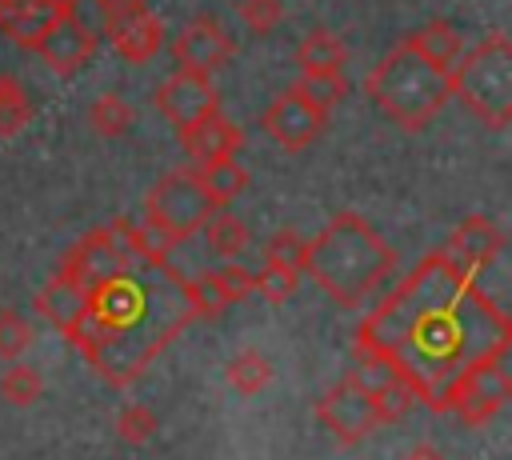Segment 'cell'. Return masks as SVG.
<instances>
[{"instance_id": "5", "label": "cell", "mask_w": 512, "mask_h": 460, "mask_svg": "<svg viewBox=\"0 0 512 460\" xmlns=\"http://www.w3.org/2000/svg\"><path fill=\"white\" fill-rule=\"evenodd\" d=\"M452 96L492 132L512 124V44L504 32H488L480 44L464 48L448 72Z\"/></svg>"}, {"instance_id": "23", "label": "cell", "mask_w": 512, "mask_h": 460, "mask_svg": "<svg viewBox=\"0 0 512 460\" xmlns=\"http://www.w3.org/2000/svg\"><path fill=\"white\" fill-rule=\"evenodd\" d=\"M224 380H228L236 392L256 396V392H264V388L272 384V360H268L264 352H256V348H240V352L224 364Z\"/></svg>"}, {"instance_id": "19", "label": "cell", "mask_w": 512, "mask_h": 460, "mask_svg": "<svg viewBox=\"0 0 512 460\" xmlns=\"http://www.w3.org/2000/svg\"><path fill=\"white\" fill-rule=\"evenodd\" d=\"M84 308H88V292H84L80 284H72L68 276H60V272L36 292V312H40L52 328H60V332H64Z\"/></svg>"}, {"instance_id": "18", "label": "cell", "mask_w": 512, "mask_h": 460, "mask_svg": "<svg viewBox=\"0 0 512 460\" xmlns=\"http://www.w3.org/2000/svg\"><path fill=\"white\" fill-rule=\"evenodd\" d=\"M404 48H412L416 56H424L428 64H436L440 72H452L456 68V60L464 56V36H460V28L456 24H448V20H428L424 28H416L408 40H400Z\"/></svg>"}, {"instance_id": "14", "label": "cell", "mask_w": 512, "mask_h": 460, "mask_svg": "<svg viewBox=\"0 0 512 460\" xmlns=\"http://www.w3.org/2000/svg\"><path fill=\"white\" fill-rule=\"evenodd\" d=\"M232 52H236V44H232V36L220 28L216 16H192V20L180 28V36L172 40L176 64H180V68H196V72H216V68H224V64L232 60Z\"/></svg>"}, {"instance_id": "34", "label": "cell", "mask_w": 512, "mask_h": 460, "mask_svg": "<svg viewBox=\"0 0 512 460\" xmlns=\"http://www.w3.org/2000/svg\"><path fill=\"white\" fill-rule=\"evenodd\" d=\"M404 460H444V452H440L436 444H428V440H420V444H412V448L404 452Z\"/></svg>"}, {"instance_id": "3", "label": "cell", "mask_w": 512, "mask_h": 460, "mask_svg": "<svg viewBox=\"0 0 512 460\" xmlns=\"http://www.w3.org/2000/svg\"><path fill=\"white\" fill-rule=\"evenodd\" d=\"M396 268V248L356 212L332 216L304 248V272L340 304L360 308Z\"/></svg>"}, {"instance_id": "33", "label": "cell", "mask_w": 512, "mask_h": 460, "mask_svg": "<svg viewBox=\"0 0 512 460\" xmlns=\"http://www.w3.org/2000/svg\"><path fill=\"white\" fill-rule=\"evenodd\" d=\"M212 276H216V284H220V292H224V300H228V304H236V300H244V296H252V292H256V276H252L248 268H240V264L212 268Z\"/></svg>"}, {"instance_id": "13", "label": "cell", "mask_w": 512, "mask_h": 460, "mask_svg": "<svg viewBox=\"0 0 512 460\" xmlns=\"http://www.w3.org/2000/svg\"><path fill=\"white\" fill-rule=\"evenodd\" d=\"M32 52L56 72V76H76L92 56H96V32H88L76 16H68V12H60L44 32H40V40L32 44Z\"/></svg>"}, {"instance_id": "16", "label": "cell", "mask_w": 512, "mask_h": 460, "mask_svg": "<svg viewBox=\"0 0 512 460\" xmlns=\"http://www.w3.org/2000/svg\"><path fill=\"white\" fill-rule=\"evenodd\" d=\"M176 136H180V148H184L188 164H208V160H220V156H236L240 144H244L240 124H232L220 108H212L208 116L176 128Z\"/></svg>"}, {"instance_id": "8", "label": "cell", "mask_w": 512, "mask_h": 460, "mask_svg": "<svg viewBox=\"0 0 512 460\" xmlns=\"http://www.w3.org/2000/svg\"><path fill=\"white\" fill-rule=\"evenodd\" d=\"M508 396H512L508 356H492V360H484L480 368H472V372L456 384V392H452V400H448V412H456L460 424L480 428V424H488V420L508 404Z\"/></svg>"}, {"instance_id": "20", "label": "cell", "mask_w": 512, "mask_h": 460, "mask_svg": "<svg viewBox=\"0 0 512 460\" xmlns=\"http://www.w3.org/2000/svg\"><path fill=\"white\" fill-rule=\"evenodd\" d=\"M192 168H196V180H200L204 196L212 200V208H228L248 188V172H244V164L236 156H220V160L192 164Z\"/></svg>"}, {"instance_id": "27", "label": "cell", "mask_w": 512, "mask_h": 460, "mask_svg": "<svg viewBox=\"0 0 512 460\" xmlns=\"http://www.w3.org/2000/svg\"><path fill=\"white\" fill-rule=\"evenodd\" d=\"M40 392H44V380H40V372H36L32 364L12 360V364L4 368V376H0V396H4L8 404H16V408L36 404Z\"/></svg>"}, {"instance_id": "25", "label": "cell", "mask_w": 512, "mask_h": 460, "mask_svg": "<svg viewBox=\"0 0 512 460\" xmlns=\"http://www.w3.org/2000/svg\"><path fill=\"white\" fill-rule=\"evenodd\" d=\"M132 120H136V112H132V104H128L120 92H104V96H96V104L88 108V128H92L96 136H104V140L124 136V132L132 128Z\"/></svg>"}, {"instance_id": "1", "label": "cell", "mask_w": 512, "mask_h": 460, "mask_svg": "<svg viewBox=\"0 0 512 460\" xmlns=\"http://www.w3.org/2000/svg\"><path fill=\"white\" fill-rule=\"evenodd\" d=\"M352 340L372 348L420 404L448 412L472 368L512 352V320L448 252H428L356 324Z\"/></svg>"}, {"instance_id": "21", "label": "cell", "mask_w": 512, "mask_h": 460, "mask_svg": "<svg viewBox=\"0 0 512 460\" xmlns=\"http://www.w3.org/2000/svg\"><path fill=\"white\" fill-rule=\"evenodd\" d=\"M344 64H348V48L332 28H312L296 44V68L300 72H344Z\"/></svg>"}, {"instance_id": "4", "label": "cell", "mask_w": 512, "mask_h": 460, "mask_svg": "<svg viewBox=\"0 0 512 460\" xmlns=\"http://www.w3.org/2000/svg\"><path fill=\"white\" fill-rule=\"evenodd\" d=\"M364 92L368 100L404 132H420L428 128L440 108L452 100V80L448 72H440L436 64H428L424 56H416L412 48L396 44L368 76H364Z\"/></svg>"}, {"instance_id": "17", "label": "cell", "mask_w": 512, "mask_h": 460, "mask_svg": "<svg viewBox=\"0 0 512 460\" xmlns=\"http://www.w3.org/2000/svg\"><path fill=\"white\" fill-rule=\"evenodd\" d=\"M56 16H60V8L52 0H0V32L12 44L28 48V52H32V44L40 40V32Z\"/></svg>"}, {"instance_id": "15", "label": "cell", "mask_w": 512, "mask_h": 460, "mask_svg": "<svg viewBox=\"0 0 512 460\" xmlns=\"http://www.w3.org/2000/svg\"><path fill=\"white\" fill-rule=\"evenodd\" d=\"M504 244H508V236H504V228H500L492 216H464V220L452 228L444 252H448L464 272L476 276V272H484V268H492V264L500 260Z\"/></svg>"}, {"instance_id": "35", "label": "cell", "mask_w": 512, "mask_h": 460, "mask_svg": "<svg viewBox=\"0 0 512 460\" xmlns=\"http://www.w3.org/2000/svg\"><path fill=\"white\" fill-rule=\"evenodd\" d=\"M52 4H56V8H60V12H72V8H76V4H80V0H52Z\"/></svg>"}, {"instance_id": "26", "label": "cell", "mask_w": 512, "mask_h": 460, "mask_svg": "<svg viewBox=\"0 0 512 460\" xmlns=\"http://www.w3.org/2000/svg\"><path fill=\"white\" fill-rule=\"evenodd\" d=\"M308 104H316L320 112H332L344 96H348V80L344 72H300V80L292 84Z\"/></svg>"}, {"instance_id": "24", "label": "cell", "mask_w": 512, "mask_h": 460, "mask_svg": "<svg viewBox=\"0 0 512 460\" xmlns=\"http://www.w3.org/2000/svg\"><path fill=\"white\" fill-rule=\"evenodd\" d=\"M28 120H32V100H28V88H24L16 76L0 72V140L20 136V132L28 128Z\"/></svg>"}, {"instance_id": "6", "label": "cell", "mask_w": 512, "mask_h": 460, "mask_svg": "<svg viewBox=\"0 0 512 460\" xmlns=\"http://www.w3.org/2000/svg\"><path fill=\"white\" fill-rule=\"evenodd\" d=\"M212 212V200L204 196L200 180H196V168H176L168 176H160L148 196H144V220L152 228H160L172 244H184L200 232V224L208 220Z\"/></svg>"}, {"instance_id": "11", "label": "cell", "mask_w": 512, "mask_h": 460, "mask_svg": "<svg viewBox=\"0 0 512 460\" xmlns=\"http://www.w3.org/2000/svg\"><path fill=\"white\" fill-rule=\"evenodd\" d=\"M100 28L108 32L116 56L128 60V64H148V60L164 48V24H160V16H156L144 0L120 4L116 12L104 16Z\"/></svg>"}, {"instance_id": "29", "label": "cell", "mask_w": 512, "mask_h": 460, "mask_svg": "<svg viewBox=\"0 0 512 460\" xmlns=\"http://www.w3.org/2000/svg\"><path fill=\"white\" fill-rule=\"evenodd\" d=\"M156 428H160V420H156V412L152 408H144V404H124L120 412H116V436L124 440V444H148L152 436H156Z\"/></svg>"}, {"instance_id": "32", "label": "cell", "mask_w": 512, "mask_h": 460, "mask_svg": "<svg viewBox=\"0 0 512 460\" xmlns=\"http://www.w3.org/2000/svg\"><path fill=\"white\" fill-rule=\"evenodd\" d=\"M32 348V328L12 308L0 312V360H20Z\"/></svg>"}, {"instance_id": "28", "label": "cell", "mask_w": 512, "mask_h": 460, "mask_svg": "<svg viewBox=\"0 0 512 460\" xmlns=\"http://www.w3.org/2000/svg\"><path fill=\"white\" fill-rule=\"evenodd\" d=\"M252 276H256V292H260L268 304H284V300H292V296H296V288H300V276H304V272L264 260V264H260V272H252Z\"/></svg>"}, {"instance_id": "12", "label": "cell", "mask_w": 512, "mask_h": 460, "mask_svg": "<svg viewBox=\"0 0 512 460\" xmlns=\"http://www.w3.org/2000/svg\"><path fill=\"white\" fill-rule=\"evenodd\" d=\"M152 104H156V112H160L168 124L184 128V124L208 116L212 108H220V92H216V84H212V72L176 68V72L156 88Z\"/></svg>"}, {"instance_id": "31", "label": "cell", "mask_w": 512, "mask_h": 460, "mask_svg": "<svg viewBox=\"0 0 512 460\" xmlns=\"http://www.w3.org/2000/svg\"><path fill=\"white\" fill-rule=\"evenodd\" d=\"M236 12H240V24H244L252 36H268V32L284 20V4H280V0H240Z\"/></svg>"}, {"instance_id": "30", "label": "cell", "mask_w": 512, "mask_h": 460, "mask_svg": "<svg viewBox=\"0 0 512 460\" xmlns=\"http://www.w3.org/2000/svg\"><path fill=\"white\" fill-rule=\"evenodd\" d=\"M304 248H308V240H304L300 232H292V228H280V232H272V236L264 240V260H272V264H284V268H296V272H304Z\"/></svg>"}, {"instance_id": "7", "label": "cell", "mask_w": 512, "mask_h": 460, "mask_svg": "<svg viewBox=\"0 0 512 460\" xmlns=\"http://www.w3.org/2000/svg\"><path fill=\"white\" fill-rule=\"evenodd\" d=\"M132 260H136V252H132V220L116 216V220L84 232L76 244H68L60 264H56V272L68 276L72 284H80L84 292H92L100 280L116 276Z\"/></svg>"}, {"instance_id": "22", "label": "cell", "mask_w": 512, "mask_h": 460, "mask_svg": "<svg viewBox=\"0 0 512 460\" xmlns=\"http://www.w3.org/2000/svg\"><path fill=\"white\" fill-rule=\"evenodd\" d=\"M200 232H204L208 252L220 256V260H236V256H244V248H248V228H244V220H236L228 208H212L208 220L200 224Z\"/></svg>"}, {"instance_id": "2", "label": "cell", "mask_w": 512, "mask_h": 460, "mask_svg": "<svg viewBox=\"0 0 512 460\" xmlns=\"http://www.w3.org/2000/svg\"><path fill=\"white\" fill-rule=\"evenodd\" d=\"M88 312L100 324V344L88 364L116 388L144 376V368L196 320L184 296V276L164 260H132L88 292Z\"/></svg>"}, {"instance_id": "10", "label": "cell", "mask_w": 512, "mask_h": 460, "mask_svg": "<svg viewBox=\"0 0 512 460\" xmlns=\"http://www.w3.org/2000/svg\"><path fill=\"white\" fill-rule=\"evenodd\" d=\"M324 124H328V112H320L316 104H308L296 88L280 92V96L264 108V116H260L264 136H268L272 144H280L284 152H304L308 144H316L320 132H324Z\"/></svg>"}, {"instance_id": "9", "label": "cell", "mask_w": 512, "mask_h": 460, "mask_svg": "<svg viewBox=\"0 0 512 460\" xmlns=\"http://www.w3.org/2000/svg\"><path fill=\"white\" fill-rule=\"evenodd\" d=\"M316 420L340 440V444H360L364 436H372L384 420L376 412V400L356 388L352 380H336L320 400H316Z\"/></svg>"}]
</instances>
